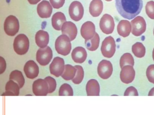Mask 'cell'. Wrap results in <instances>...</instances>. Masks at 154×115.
I'll return each mask as SVG.
<instances>
[{"label":"cell","mask_w":154,"mask_h":115,"mask_svg":"<svg viewBox=\"0 0 154 115\" xmlns=\"http://www.w3.org/2000/svg\"><path fill=\"white\" fill-rule=\"evenodd\" d=\"M119 13L125 19H132L139 14L143 7L142 0H115Z\"/></svg>","instance_id":"cell-1"},{"label":"cell","mask_w":154,"mask_h":115,"mask_svg":"<svg viewBox=\"0 0 154 115\" xmlns=\"http://www.w3.org/2000/svg\"><path fill=\"white\" fill-rule=\"evenodd\" d=\"M70 38L65 35H60L56 40L55 49L59 55L66 56L70 54L72 44Z\"/></svg>","instance_id":"cell-2"},{"label":"cell","mask_w":154,"mask_h":115,"mask_svg":"<svg viewBox=\"0 0 154 115\" xmlns=\"http://www.w3.org/2000/svg\"><path fill=\"white\" fill-rule=\"evenodd\" d=\"M29 40L25 34H19L15 38L13 47L18 55H22L26 54L29 49Z\"/></svg>","instance_id":"cell-3"},{"label":"cell","mask_w":154,"mask_h":115,"mask_svg":"<svg viewBox=\"0 0 154 115\" xmlns=\"http://www.w3.org/2000/svg\"><path fill=\"white\" fill-rule=\"evenodd\" d=\"M18 19L14 15H10L6 18L4 24V29L7 35L9 36L16 35L19 30Z\"/></svg>","instance_id":"cell-4"},{"label":"cell","mask_w":154,"mask_h":115,"mask_svg":"<svg viewBox=\"0 0 154 115\" xmlns=\"http://www.w3.org/2000/svg\"><path fill=\"white\" fill-rule=\"evenodd\" d=\"M116 43L111 36L105 38L102 43L101 51L103 55L107 58H111L114 55L116 51Z\"/></svg>","instance_id":"cell-5"},{"label":"cell","mask_w":154,"mask_h":115,"mask_svg":"<svg viewBox=\"0 0 154 115\" xmlns=\"http://www.w3.org/2000/svg\"><path fill=\"white\" fill-rule=\"evenodd\" d=\"M53 58V51L50 47L40 48L36 53V60L40 65L45 66L49 63Z\"/></svg>","instance_id":"cell-6"},{"label":"cell","mask_w":154,"mask_h":115,"mask_svg":"<svg viewBox=\"0 0 154 115\" xmlns=\"http://www.w3.org/2000/svg\"><path fill=\"white\" fill-rule=\"evenodd\" d=\"M131 33L136 37L141 36L146 31V24L144 18L141 16H137L131 21Z\"/></svg>","instance_id":"cell-7"},{"label":"cell","mask_w":154,"mask_h":115,"mask_svg":"<svg viewBox=\"0 0 154 115\" xmlns=\"http://www.w3.org/2000/svg\"><path fill=\"white\" fill-rule=\"evenodd\" d=\"M99 76L103 80L109 79L113 72V66L110 61L103 60L99 63L97 68Z\"/></svg>","instance_id":"cell-8"},{"label":"cell","mask_w":154,"mask_h":115,"mask_svg":"<svg viewBox=\"0 0 154 115\" xmlns=\"http://www.w3.org/2000/svg\"><path fill=\"white\" fill-rule=\"evenodd\" d=\"M84 8L80 2L74 1L70 4L69 13L70 17L75 21H79L82 19L84 15Z\"/></svg>","instance_id":"cell-9"},{"label":"cell","mask_w":154,"mask_h":115,"mask_svg":"<svg viewBox=\"0 0 154 115\" xmlns=\"http://www.w3.org/2000/svg\"><path fill=\"white\" fill-rule=\"evenodd\" d=\"M100 27L103 33L107 35L111 34L115 27L113 18L109 14H104L100 20Z\"/></svg>","instance_id":"cell-10"},{"label":"cell","mask_w":154,"mask_h":115,"mask_svg":"<svg viewBox=\"0 0 154 115\" xmlns=\"http://www.w3.org/2000/svg\"><path fill=\"white\" fill-rule=\"evenodd\" d=\"M65 66L64 59L59 57H56L53 59L49 66L50 73L56 77H59L63 73Z\"/></svg>","instance_id":"cell-11"},{"label":"cell","mask_w":154,"mask_h":115,"mask_svg":"<svg viewBox=\"0 0 154 115\" xmlns=\"http://www.w3.org/2000/svg\"><path fill=\"white\" fill-rule=\"evenodd\" d=\"M32 90L36 96H46L49 90L48 84L45 79H37L33 83Z\"/></svg>","instance_id":"cell-12"},{"label":"cell","mask_w":154,"mask_h":115,"mask_svg":"<svg viewBox=\"0 0 154 115\" xmlns=\"http://www.w3.org/2000/svg\"><path fill=\"white\" fill-rule=\"evenodd\" d=\"M136 75V72L133 66L131 65L125 66L122 68L120 74L121 81L123 83L128 84L134 81Z\"/></svg>","instance_id":"cell-13"},{"label":"cell","mask_w":154,"mask_h":115,"mask_svg":"<svg viewBox=\"0 0 154 115\" xmlns=\"http://www.w3.org/2000/svg\"><path fill=\"white\" fill-rule=\"evenodd\" d=\"M24 71L27 78L34 79L36 78L39 74V67L35 61L29 60L25 64Z\"/></svg>","instance_id":"cell-14"},{"label":"cell","mask_w":154,"mask_h":115,"mask_svg":"<svg viewBox=\"0 0 154 115\" xmlns=\"http://www.w3.org/2000/svg\"><path fill=\"white\" fill-rule=\"evenodd\" d=\"M37 10L39 17L43 19L49 18L53 12V8L50 3L45 0L38 4Z\"/></svg>","instance_id":"cell-15"},{"label":"cell","mask_w":154,"mask_h":115,"mask_svg":"<svg viewBox=\"0 0 154 115\" xmlns=\"http://www.w3.org/2000/svg\"><path fill=\"white\" fill-rule=\"evenodd\" d=\"M81 33L82 37L85 40L92 38L96 33L94 24L91 21L85 22L81 28Z\"/></svg>","instance_id":"cell-16"},{"label":"cell","mask_w":154,"mask_h":115,"mask_svg":"<svg viewBox=\"0 0 154 115\" xmlns=\"http://www.w3.org/2000/svg\"><path fill=\"white\" fill-rule=\"evenodd\" d=\"M62 32L63 35H66L70 38L71 41H72L77 36V29L76 25L72 22H66L62 27Z\"/></svg>","instance_id":"cell-17"},{"label":"cell","mask_w":154,"mask_h":115,"mask_svg":"<svg viewBox=\"0 0 154 115\" xmlns=\"http://www.w3.org/2000/svg\"><path fill=\"white\" fill-rule=\"evenodd\" d=\"M87 54L86 50L82 47L75 48L72 53V57L75 63H83L87 58Z\"/></svg>","instance_id":"cell-18"},{"label":"cell","mask_w":154,"mask_h":115,"mask_svg":"<svg viewBox=\"0 0 154 115\" xmlns=\"http://www.w3.org/2000/svg\"><path fill=\"white\" fill-rule=\"evenodd\" d=\"M35 42L37 45L40 48L47 46L49 42V37L48 33L45 31L39 30L35 35Z\"/></svg>","instance_id":"cell-19"},{"label":"cell","mask_w":154,"mask_h":115,"mask_svg":"<svg viewBox=\"0 0 154 115\" xmlns=\"http://www.w3.org/2000/svg\"><path fill=\"white\" fill-rule=\"evenodd\" d=\"M131 31V25L129 21L122 20L117 26V31L120 36L123 37H128Z\"/></svg>","instance_id":"cell-20"},{"label":"cell","mask_w":154,"mask_h":115,"mask_svg":"<svg viewBox=\"0 0 154 115\" xmlns=\"http://www.w3.org/2000/svg\"><path fill=\"white\" fill-rule=\"evenodd\" d=\"M65 22H66V18L64 14L61 12L56 13L52 17V26L56 30H61L63 25Z\"/></svg>","instance_id":"cell-21"},{"label":"cell","mask_w":154,"mask_h":115,"mask_svg":"<svg viewBox=\"0 0 154 115\" xmlns=\"http://www.w3.org/2000/svg\"><path fill=\"white\" fill-rule=\"evenodd\" d=\"M86 91L88 96H99L100 86L99 82L95 79L88 81L86 86Z\"/></svg>","instance_id":"cell-22"},{"label":"cell","mask_w":154,"mask_h":115,"mask_svg":"<svg viewBox=\"0 0 154 115\" xmlns=\"http://www.w3.org/2000/svg\"><path fill=\"white\" fill-rule=\"evenodd\" d=\"M103 10V3L101 0H92L90 4L89 11L93 17L100 16Z\"/></svg>","instance_id":"cell-23"},{"label":"cell","mask_w":154,"mask_h":115,"mask_svg":"<svg viewBox=\"0 0 154 115\" xmlns=\"http://www.w3.org/2000/svg\"><path fill=\"white\" fill-rule=\"evenodd\" d=\"M100 38L98 33H95L94 37L90 40H85V45L88 50L91 51L96 50L100 44Z\"/></svg>","instance_id":"cell-24"},{"label":"cell","mask_w":154,"mask_h":115,"mask_svg":"<svg viewBox=\"0 0 154 115\" xmlns=\"http://www.w3.org/2000/svg\"><path fill=\"white\" fill-rule=\"evenodd\" d=\"M10 80H13L17 82L20 88H22L25 83V79L22 72L16 70L12 71L10 75Z\"/></svg>","instance_id":"cell-25"},{"label":"cell","mask_w":154,"mask_h":115,"mask_svg":"<svg viewBox=\"0 0 154 115\" xmlns=\"http://www.w3.org/2000/svg\"><path fill=\"white\" fill-rule=\"evenodd\" d=\"M76 72V69L75 66L71 65H65L64 71L61 76L66 81H70L74 78Z\"/></svg>","instance_id":"cell-26"},{"label":"cell","mask_w":154,"mask_h":115,"mask_svg":"<svg viewBox=\"0 0 154 115\" xmlns=\"http://www.w3.org/2000/svg\"><path fill=\"white\" fill-rule=\"evenodd\" d=\"M132 52L138 58H143L146 54V48L141 42H137L132 46Z\"/></svg>","instance_id":"cell-27"},{"label":"cell","mask_w":154,"mask_h":115,"mask_svg":"<svg viewBox=\"0 0 154 115\" xmlns=\"http://www.w3.org/2000/svg\"><path fill=\"white\" fill-rule=\"evenodd\" d=\"M134 65V59L130 53H127L123 54L120 60V66L121 68L125 66Z\"/></svg>","instance_id":"cell-28"},{"label":"cell","mask_w":154,"mask_h":115,"mask_svg":"<svg viewBox=\"0 0 154 115\" xmlns=\"http://www.w3.org/2000/svg\"><path fill=\"white\" fill-rule=\"evenodd\" d=\"M19 85L13 80H10L7 83L5 86L6 91H9L15 94V96H18L20 93Z\"/></svg>","instance_id":"cell-29"},{"label":"cell","mask_w":154,"mask_h":115,"mask_svg":"<svg viewBox=\"0 0 154 115\" xmlns=\"http://www.w3.org/2000/svg\"><path fill=\"white\" fill-rule=\"evenodd\" d=\"M75 67L76 69V74L74 78L72 80L75 84H79L82 81L84 77V72L83 68L81 66L75 65Z\"/></svg>","instance_id":"cell-30"},{"label":"cell","mask_w":154,"mask_h":115,"mask_svg":"<svg viewBox=\"0 0 154 115\" xmlns=\"http://www.w3.org/2000/svg\"><path fill=\"white\" fill-rule=\"evenodd\" d=\"M59 96H73V90L70 84L67 83L63 84L59 89Z\"/></svg>","instance_id":"cell-31"},{"label":"cell","mask_w":154,"mask_h":115,"mask_svg":"<svg viewBox=\"0 0 154 115\" xmlns=\"http://www.w3.org/2000/svg\"><path fill=\"white\" fill-rule=\"evenodd\" d=\"M146 12L147 15L150 19H154V1H149L146 5Z\"/></svg>","instance_id":"cell-32"},{"label":"cell","mask_w":154,"mask_h":115,"mask_svg":"<svg viewBox=\"0 0 154 115\" xmlns=\"http://www.w3.org/2000/svg\"><path fill=\"white\" fill-rule=\"evenodd\" d=\"M45 79L48 84V87H49L48 93L54 92L56 88L57 83L56 80L51 76H47L45 77Z\"/></svg>","instance_id":"cell-33"},{"label":"cell","mask_w":154,"mask_h":115,"mask_svg":"<svg viewBox=\"0 0 154 115\" xmlns=\"http://www.w3.org/2000/svg\"><path fill=\"white\" fill-rule=\"evenodd\" d=\"M146 75L148 81L154 84V64L149 66L147 68Z\"/></svg>","instance_id":"cell-34"},{"label":"cell","mask_w":154,"mask_h":115,"mask_svg":"<svg viewBox=\"0 0 154 115\" xmlns=\"http://www.w3.org/2000/svg\"><path fill=\"white\" fill-rule=\"evenodd\" d=\"M124 95L125 96H138V93L137 89L133 86H130L126 89L124 92Z\"/></svg>","instance_id":"cell-35"},{"label":"cell","mask_w":154,"mask_h":115,"mask_svg":"<svg viewBox=\"0 0 154 115\" xmlns=\"http://www.w3.org/2000/svg\"><path fill=\"white\" fill-rule=\"evenodd\" d=\"M65 0H50V3L54 9L61 8L65 3Z\"/></svg>","instance_id":"cell-36"},{"label":"cell","mask_w":154,"mask_h":115,"mask_svg":"<svg viewBox=\"0 0 154 115\" xmlns=\"http://www.w3.org/2000/svg\"><path fill=\"white\" fill-rule=\"evenodd\" d=\"M0 74L3 73L5 70H6V67H7V64H6V62L5 59L2 57H0Z\"/></svg>","instance_id":"cell-37"},{"label":"cell","mask_w":154,"mask_h":115,"mask_svg":"<svg viewBox=\"0 0 154 115\" xmlns=\"http://www.w3.org/2000/svg\"><path fill=\"white\" fill-rule=\"evenodd\" d=\"M29 4H35L39 2L41 0H28Z\"/></svg>","instance_id":"cell-38"},{"label":"cell","mask_w":154,"mask_h":115,"mask_svg":"<svg viewBox=\"0 0 154 115\" xmlns=\"http://www.w3.org/2000/svg\"><path fill=\"white\" fill-rule=\"evenodd\" d=\"M148 96H154V87L151 89L148 93Z\"/></svg>","instance_id":"cell-39"},{"label":"cell","mask_w":154,"mask_h":115,"mask_svg":"<svg viewBox=\"0 0 154 115\" xmlns=\"http://www.w3.org/2000/svg\"><path fill=\"white\" fill-rule=\"evenodd\" d=\"M152 56H153V59L154 61V48L153 50V53H152Z\"/></svg>","instance_id":"cell-40"},{"label":"cell","mask_w":154,"mask_h":115,"mask_svg":"<svg viewBox=\"0 0 154 115\" xmlns=\"http://www.w3.org/2000/svg\"><path fill=\"white\" fill-rule=\"evenodd\" d=\"M105 1H112V0H105Z\"/></svg>","instance_id":"cell-41"},{"label":"cell","mask_w":154,"mask_h":115,"mask_svg":"<svg viewBox=\"0 0 154 115\" xmlns=\"http://www.w3.org/2000/svg\"></svg>","instance_id":"cell-42"}]
</instances>
